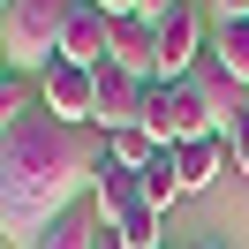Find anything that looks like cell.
Wrapping results in <instances>:
<instances>
[{
    "instance_id": "13",
    "label": "cell",
    "mask_w": 249,
    "mask_h": 249,
    "mask_svg": "<svg viewBox=\"0 0 249 249\" xmlns=\"http://www.w3.org/2000/svg\"><path fill=\"white\" fill-rule=\"evenodd\" d=\"M31 113H38V76L8 68V76H0V136H8V128H23Z\"/></svg>"
},
{
    "instance_id": "10",
    "label": "cell",
    "mask_w": 249,
    "mask_h": 249,
    "mask_svg": "<svg viewBox=\"0 0 249 249\" xmlns=\"http://www.w3.org/2000/svg\"><path fill=\"white\" fill-rule=\"evenodd\" d=\"M136 204H143V181H136L128 166H113V159H106V166H98V181H91V212L113 227V219H128Z\"/></svg>"
},
{
    "instance_id": "7",
    "label": "cell",
    "mask_w": 249,
    "mask_h": 249,
    "mask_svg": "<svg viewBox=\"0 0 249 249\" xmlns=\"http://www.w3.org/2000/svg\"><path fill=\"white\" fill-rule=\"evenodd\" d=\"M106 68H121V76H136V83H159V23L151 16H121Z\"/></svg>"
},
{
    "instance_id": "6",
    "label": "cell",
    "mask_w": 249,
    "mask_h": 249,
    "mask_svg": "<svg viewBox=\"0 0 249 249\" xmlns=\"http://www.w3.org/2000/svg\"><path fill=\"white\" fill-rule=\"evenodd\" d=\"M143 98H151V83L121 76V68H98V113H91V128H98V136L143 128Z\"/></svg>"
},
{
    "instance_id": "18",
    "label": "cell",
    "mask_w": 249,
    "mask_h": 249,
    "mask_svg": "<svg viewBox=\"0 0 249 249\" xmlns=\"http://www.w3.org/2000/svg\"><path fill=\"white\" fill-rule=\"evenodd\" d=\"M91 8H98V16H113V23H121V16H166V8H174V0H91Z\"/></svg>"
},
{
    "instance_id": "23",
    "label": "cell",
    "mask_w": 249,
    "mask_h": 249,
    "mask_svg": "<svg viewBox=\"0 0 249 249\" xmlns=\"http://www.w3.org/2000/svg\"><path fill=\"white\" fill-rule=\"evenodd\" d=\"M196 249H219V242H196Z\"/></svg>"
},
{
    "instance_id": "16",
    "label": "cell",
    "mask_w": 249,
    "mask_h": 249,
    "mask_svg": "<svg viewBox=\"0 0 249 249\" xmlns=\"http://www.w3.org/2000/svg\"><path fill=\"white\" fill-rule=\"evenodd\" d=\"M106 159H113V166H128V174H143V166L159 159V143L143 136V128H121V136H106Z\"/></svg>"
},
{
    "instance_id": "19",
    "label": "cell",
    "mask_w": 249,
    "mask_h": 249,
    "mask_svg": "<svg viewBox=\"0 0 249 249\" xmlns=\"http://www.w3.org/2000/svg\"><path fill=\"white\" fill-rule=\"evenodd\" d=\"M219 16H249V0H219Z\"/></svg>"
},
{
    "instance_id": "15",
    "label": "cell",
    "mask_w": 249,
    "mask_h": 249,
    "mask_svg": "<svg viewBox=\"0 0 249 249\" xmlns=\"http://www.w3.org/2000/svg\"><path fill=\"white\" fill-rule=\"evenodd\" d=\"M143 181V204H151V212H174V204H181V181H174V151H159L151 166L136 174Z\"/></svg>"
},
{
    "instance_id": "4",
    "label": "cell",
    "mask_w": 249,
    "mask_h": 249,
    "mask_svg": "<svg viewBox=\"0 0 249 249\" xmlns=\"http://www.w3.org/2000/svg\"><path fill=\"white\" fill-rule=\"evenodd\" d=\"M38 113L91 128V113H98V68H76V61H46V68H38Z\"/></svg>"
},
{
    "instance_id": "1",
    "label": "cell",
    "mask_w": 249,
    "mask_h": 249,
    "mask_svg": "<svg viewBox=\"0 0 249 249\" xmlns=\"http://www.w3.org/2000/svg\"><path fill=\"white\" fill-rule=\"evenodd\" d=\"M98 166H106V136L76 121H53V113H31L23 128L0 136V234L8 242H31L68 212V204L91 196Z\"/></svg>"
},
{
    "instance_id": "5",
    "label": "cell",
    "mask_w": 249,
    "mask_h": 249,
    "mask_svg": "<svg viewBox=\"0 0 249 249\" xmlns=\"http://www.w3.org/2000/svg\"><path fill=\"white\" fill-rule=\"evenodd\" d=\"M196 53H204V16H196V0H174L159 16V83H181L196 68Z\"/></svg>"
},
{
    "instance_id": "24",
    "label": "cell",
    "mask_w": 249,
    "mask_h": 249,
    "mask_svg": "<svg viewBox=\"0 0 249 249\" xmlns=\"http://www.w3.org/2000/svg\"><path fill=\"white\" fill-rule=\"evenodd\" d=\"M0 8H8V0H0Z\"/></svg>"
},
{
    "instance_id": "12",
    "label": "cell",
    "mask_w": 249,
    "mask_h": 249,
    "mask_svg": "<svg viewBox=\"0 0 249 249\" xmlns=\"http://www.w3.org/2000/svg\"><path fill=\"white\" fill-rule=\"evenodd\" d=\"M98 234H106V219H98L91 196H83V204H68V212L38 234V249H98Z\"/></svg>"
},
{
    "instance_id": "9",
    "label": "cell",
    "mask_w": 249,
    "mask_h": 249,
    "mask_svg": "<svg viewBox=\"0 0 249 249\" xmlns=\"http://www.w3.org/2000/svg\"><path fill=\"white\" fill-rule=\"evenodd\" d=\"M106 53H113V16H98L91 0H83L76 23H68V38H61V61H76V68H106Z\"/></svg>"
},
{
    "instance_id": "21",
    "label": "cell",
    "mask_w": 249,
    "mask_h": 249,
    "mask_svg": "<svg viewBox=\"0 0 249 249\" xmlns=\"http://www.w3.org/2000/svg\"><path fill=\"white\" fill-rule=\"evenodd\" d=\"M0 76H8V46H0Z\"/></svg>"
},
{
    "instance_id": "2",
    "label": "cell",
    "mask_w": 249,
    "mask_h": 249,
    "mask_svg": "<svg viewBox=\"0 0 249 249\" xmlns=\"http://www.w3.org/2000/svg\"><path fill=\"white\" fill-rule=\"evenodd\" d=\"M83 0H8L0 8V46H8V68L38 76L46 61H61V38L76 23Z\"/></svg>"
},
{
    "instance_id": "14",
    "label": "cell",
    "mask_w": 249,
    "mask_h": 249,
    "mask_svg": "<svg viewBox=\"0 0 249 249\" xmlns=\"http://www.w3.org/2000/svg\"><path fill=\"white\" fill-rule=\"evenodd\" d=\"M113 242H121V249H166V212H151V204H136V212H128V219H113Z\"/></svg>"
},
{
    "instance_id": "11",
    "label": "cell",
    "mask_w": 249,
    "mask_h": 249,
    "mask_svg": "<svg viewBox=\"0 0 249 249\" xmlns=\"http://www.w3.org/2000/svg\"><path fill=\"white\" fill-rule=\"evenodd\" d=\"M212 68L234 83V91H249V16H219V31H212Z\"/></svg>"
},
{
    "instance_id": "3",
    "label": "cell",
    "mask_w": 249,
    "mask_h": 249,
    "mask_svg": "<svg viewBox=\"0 0 249 249\" xmlns=\"http://www.w3.org/2000/svg\"><path fill=\"white\" fill-rule=\"evenodd\" d=\"M143 136H151L159 151H174V143H189V136H219V128H212V98H204V83H196V76L151 83V98H143Z\"/></svg>"
},
{
    "instance_id": "22",
    "label": "cell",
    "mask_w": 249,
    "mask_h": 249,
    "mask_svg": "<svg viewBox=\"0 0 249 249\" xmlns=\"http://www.w3.org/2000/svg\"><path fill=\"white\" fill-rule=\"evenodd\" d=\"M0 249H16V242H8V234H0Z\"/></svg>"
},
{
    "instance_id": "8",
    "label": "cell",
    "mask_w": 249,
    "mask_h": 249,
    "mask_svg": "<svg viewBox=\"0 0 249 249\" xmlns=\"http://www.w3.org/2000/svg\"><path fill=\"white\" fill-rule=\"evenodd\" d=\"M219 174H234L227 166V136H189V143H174V181H181V196H204Z\"/></svg>"
},
{
    "instance_id": "20",
    "label": "cell",
    "mask_w": 249,
    "mask_h": 249,
    "mask_svg": "<svg viewBox=\"0 0 249 249\" xmlns=\"http://www.w3.org/2000/svg\"><path fill=\"white\" fill-rule=\"evenodd\" d=\"M98 249H121V242H113V234H98Z\"/></svg>"
},
{
    "instance_id": "17",
    "label": "cell",
    "mask_w": 249,
    "mask_h": 249,
    "mask_svg": "<svg viewBox=\"0 0 249 249\" xmlns=\"http://www.w3.org/2000/svg\"><path fill=\"white\" fill-rule=\"evenodd\" d=\"M227 166H234V174H249V98H242V113L227 121Z\"/></svg>"
}]
</instances>
